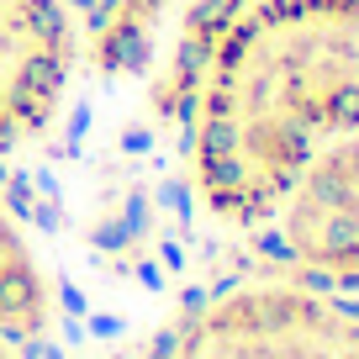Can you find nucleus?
Instances as JSON below:
<instances>
[{
	"instance_id": "obj_5",
	"label": "nucleus",
	"mask_w": 359,
	"mask_h": 359,
	"mask_svg": "<svg viewBox=\"0 0 359 359\" xmlns=\"http://www.w3.org/2000/svg\"><path fill=\"white\" fill-rule=\"evenodd\" d=\"M264 227L302 275L359 285V133L317 148Z\"/></svg>"
},
{
	"instance_id": "obj_6",
	"label": "nucleus",
	"mask_w": 359,
	"mask_h": 359,
	"mask_svg": "<svg viewBox=\"0 0 359 359\" xmlns=\"http://www.w3.org/2000/svg\"><path fill=\"white\" fill-rule=\"evenodd\" d=\"M53 327V280L48 264L37 254L32 233L22 227V217L6 206L0 196V338L11 344H37Z\"/></svg>"
},
{
	"instance_id": "obj_3",
	"label": "nucleus",
	"mask_w": 359,
	"mask_h": 359,
	"mask_svg": "<svg viewBox=\"0 0 359 359\" xmlns=\"http://www.w3.org/2000/svg\"><path fill=\"white\" fill-rule=\"evenodd\" d=\"M169 359H359V312L285 280L227 285L185 312Z\"/></svg>"
},
{
	"instance_id": "obj_4",
	"label": "nucleus",
	"mask_w": 359,
	"mask_h": 359,
	"mask_svg": "<svg viewBox=\"0 0 359 359\" xmlns=\"http://www.w3.org/2000/svg\"><path fill=\"white\" fill-rule=\"evenodd\" d=\"M85 85L79 0H0V158L53 137Z\"/></svg>"
},
{
	"instance_id": "obj_7",
	"label": "nucleus",
	"mask_w": 359,
	"mask_h": 359,
	"mask_svg": "<svg viewBox=\"0 0 359 359\" xmlns=\"http://www.w3.org/2000/svg\"><path fill=\"white\" fill-rule=\"evenodd\" d=\"M0 359H22V344H11V338H0Z\"/></svg>"
},
{
	"instance_id": "obj_2",
	"label": "nucleus",
	"mask_w": 359,
	"mask_h": 359,
	"mask_svg": "<svg viewBox=\"0 0 359 359\" xmlns=\"http://www.w3.org/2000/svg\"><path fill=\"white\" fill-rule=\"evenodd\" d=\"M248 0H79L85 79L133 90L175 127L217 37Z\"/></svg>"
},
{
	"instance_id": "obj_1",
	"label": "nucleus",
	"mask_w": 359,
	"mask_h": 359,
	"mask_svg": "<svg viewBox=\"0 0 359 359\" xmlns=\"http://www.w3.org/2000/svg\"><path fill=\"white\" fill-rule=\"evenodd\" d=\"M191 201L254 233L317 148L359 133V0H248L175 122Z\"/></svg>"
}]
</instances>
